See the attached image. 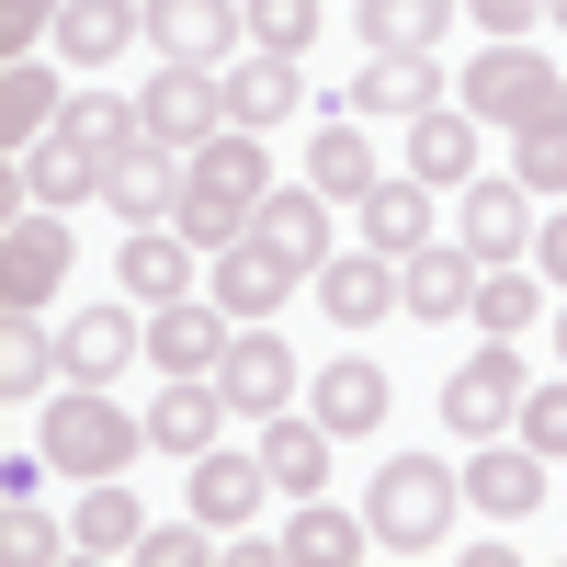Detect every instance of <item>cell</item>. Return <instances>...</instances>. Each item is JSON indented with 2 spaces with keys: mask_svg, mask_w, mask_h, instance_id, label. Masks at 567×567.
Returning <instances> with one entry per match:
<instances>
[{
  "mask_svg": "<svg viewBox=\"0 0 567 567\" xmlns=\"http://www.w3.org/2000/svg\"><path fill=\"white\" fill-rule=\"evenodd\" d=\"M261 205H272V159H261L250 125H227V136H205V148H194V171H182V216H171V227L216 261L227 239H250V227H261Z\"/></svg>",
  "mask_w": 567,
  "mask_h": 567,
  "instance_id": "1",
  "label": "cell"
},
{
  "mask_svg": "<svg viewBox=\"0 0 567 567\" xmlns=\"http://www.w3.org/2000/svg\"><path fill=\"white\" fill-rule=\"evenodd\" d=\"M454 499H465V465H432V454H386L374 465V499H363V523L386 556H432L454 534Z\"/></svg>",
  "mask_w": 567,
  "mask_h": 567,
  "instance_id": "2",
  "label": "cell"
},
{
  "mask_svg": "<svg viewBox=\"0 0 567 567\" xmlns=\"http://www.w3.org/2000/svg\"><path fill=\"white\" fill-rule=\"evenodd\" d=\"M465 114L499 125V136H534V125H567V80L534 58L523 34H488V58L465 69Z\"/></svg>",
  "mask_w": 567,
  "mask_h": 567,
  "instance_id": "3",
  "label": "cell"
},
{
  "mask_svg": "<svg viewBox=\"0 0 567 567\" xmlns=\"http://www.w3.org/2000/svg\"><path fill=\"white\" fill-rule=\"evenodd\" d=\"M136 443H148V420H125L103 386H69V398H45V465L58 477H125L136 465Z\"/></svg>",
  "mask_w": 567,
  "mask_h": 567,
  "instance_id": "4",
  "label": "cell"
},
{
  "mask_svg": "<svg viewBox=\"0 0 567 567\" xmlns=\"http://www.w3.org/2000/svg\"><path fill=\"white\" fill-rule=\"evenodd\" d=\"M523 398H534L523 352L488 341V352H465V363H454V386H443V432H454V443H499L511 420H523Z\"/></svg>",
  "mask_w": 567,
  "mask_h": 567,
  "instance_id": "5",
  "label": "cell"
},
{
  "mask_svg": "<svg viewBox=\"0 0 567 567\" xmlns=\"http://www.w3.org/2000/svg\"><path fill=\"white\" fill-rule=\"evenodd\" d=\"M216 398L239 420H284L296 409V341H284L272 318H239V341H227V363H216Z\"/></svg>",
  "mask_w": 567,
  "mask_h": 567,
  "instance_id": "6",
  "label": "cell"
},
{
  "mask_svg": "<svg viewBox=\"0 0 567 567\" xmlns=\"http://www.w3.org/2000/svg\"><path fill=\"white\" fill-rule=\"evenodd\" d=\"M386 307H409V284H398V250H329L318 261V318L329 329H374V318H386Z\"/></svg>",
  "mask_w": 567,
  "mask_h": 567,
  "instance_id": "7",
  "label": "cell"
},
{
  "mask_svg": "<svg viewBox=\"0 0 567 567\" xmlns=\"http://www.w3.org/2000/svg\"><path fill=\"white\" fill-rule=\"evenodd\" d=\"M182 171H194V148H171V136H136V148L103 171V205L125 227H171L182 216Z\"/></svg>",
  "mask_w": 567,
  "mask_h": 567,
  "instance_id": "8",
  "label": "cell"
},
{
  "mask_svg": "<svg viewBox=\"0 0 567 567\" xmlns=\"http://www.w3.org/2000/svg\"><path fill=\"white\" fill-rule=\"evenodd\" d=\"M136 352H148V307H80L58 329V374H69V386H114Z\"/></svg>",
  "mask_w": 567,
  "mask_h": 567,
  "instance_id": "9",
  "label": "cell"
},
{
  "mask_svg": "<svg viewBox=\"0 0 567 567\" xmlns=\"http://www.w3.org/2000/svg\"><path fill=\"white\" fill-rule=\"evenodd\" d=\"M545 465L556 454H534L523 432H499V443L465 454V499H477L488 523H534V511H545Z\"/></svg>",
  "mask_w": 567,
  "mask_h": 567,
  "instance_id": "10",
  "label": "cell"
},
{
  "mask_svg": "<svg viewBox=\"0 0 567 567\" xmlns=\"http://www.w3.org/2000/svg\"><path fill=\"white\" fill-rule=\"evenodd\" d=\"M136 114H148V136H171V148H205V136H227V80L171 58L148 91H136Z\"/></svg>",
  "mask_w": 567,
  "mask_h": 567,
  "instance_id": "11",
  "label": "cell"
},
{
  "mask_svg": "<svg viewBox=\"0 0 567 567\" xmlns=\"http://www.w3.org/2000/svg\"><path fill=\"white\" fill-rule=\"evenodd\" d=\"M534 182H511V171H477L465 182V250L477 261H534Z\"/></svg>",
  "mask_w": 567,
  "mask_h": 567,
  "instance_id": "12",
  "label": "cell"
},
{
  "mask_svg": "<svg viewBox=\"0 0 567 567\" xmlns=\"http://www.w3.org/2000/svg\"><path fill=\"white\" fill-rule=\"evenodd\" d=\"M227 341H239V329H227L216 296H171V307H148V363H159V374H216Z\"/></svg>",
  "mask_w": 567,
  "mask_h": 567,
  "instance_id": "13",
  "label": "cell"
},
{
  "mask_svg": "<svg viewBox=\"0 0 567 567\" xmlns=\"http://www.w3.org/2000/svg\"><path fill=\"white\" fill-rule=\"evenodd\" d=\"M69 227H58V205H45V216H12V239H0V307H45V296H58V284H69Z\"/></svg>",
  "mask_w": 567,
  "mask_h": 567,
  "instance_id": "14",
  "label": "cell"
},
{
  "mask_svg": "<svg viewBox=\"0 0 567 567\" xmlns=\"http://www.w3.org/2000/svg\"><path fill=\"white\" fill-rule=\"evenodd\" d=\"M296 284H318V272L284 261L272 239H227V250H216V307H227V318H272Z\"/></svg>",
  "mask_w": 567,
  "mask_h": 567,
  "instance_id": "15",
  "label": "cell"
},
{
  "mask_svg": "<svg viewBox=\"0 0 567 567\" xmlns=\"http://www.w3.org/2000/svg\"><path fill=\"white\" fill-rule=\"evenodd\" d=\"M386 409H398V386H386V363H374V352H329V363H318V420H329L341 443L386 432Z\"/></svg>",
  "mask_w": 567,
  "mask_h": 567,
  "instance_id": "16",
  "label": "cell"
},
{
  "mask_svg": "<svg viewBox=\"0 0 567 567\" xmlns=\"http://www.w3.org/2000/svg\"><path fill=\"white\" fill-rule=\"evenodd\" d=\"M239 34H250L239 0H148V45H159V58H182V69H216Z\"/></svg>",
  "mask_w": 567,
  "mask_h": 567,
  "instance_id": "17",
  "label": "cell"
},
{
  "mask_svg": "<svg viewBox=\"0 0 567 567\" xmlns=\"http://www.w3.org/2000/svg\"><path fill=\"white\" fill-rule=\"evenodd\" d=\"M194 239L182 227H125V250H114V272H125V307H171V296H194Z\"/></svg>",
  "mask_w": 567,
  "mask_h": 567,
  "instance_id": "18",
  "label": "cell"
},
{
  "mask_svg": "<svg viewBox=\"0 0 567 567\" xmlns=\"http://www.w3.org/2000/svg\"><path fill=\"white\" fill-rule=\"evenodd\" d=\"M148 34V0H58V58L69 69H114Z\"/></svg>",
  "mask_w": 567,
  "mask_h": 567,
  "instance_id": "19",
  "label": "cell"
},
{
  "mask_svg": "<svg viewBox=\"0 0 567 567\" xmlns=\"http://www.w3.org/2000/svg\"><path fill=\"white\" fill-rule=\"evenodd\" d=\"M227 420H239V409H227L205 374H171V386H159V409H148V443L194 465V454H216V432H227Z\"/></svg>",
  "mask_w": 567,
  "mask_h": 567,
  "instance_id": "20",
  "label": "cell"
},
{
  "mask_svg": "<svg viewBox=\"0 0 567 567\" xmlns=\"http://www.w3.org/2000/svg\"><path fill=\"white\" fill-rule=\"evenodd\" d=\"M398 284H409V318H432V329H443V318H477V250H465V239H454V250H443V239L409 250Z\"/></svg>",
  "mask_w": 567,
  "mask_h": 567,
  "instance_id": "21",
  "label": "cell"
},
{
  "mask_svg": "<svg viewBox=\"0 0 567 567\" xmlns=\"http://www.w3.org/2000/svg\"><path fill=\"white\" fill-rule=\"evenodd\" d=\"M477 136H488L477 114H443V103L409 114V171L432 182V194H465V182H477Z\"/></svg>",
  "mask_w": 567,
  "mask_h": 567,
  "instance_id": "22",
  "label": "cell"
},
{
  "mask_svg": "<svg viewBox=\"0 0 567 567\" xmlns=\"http://www.w3.org/2000/svg\"><path fill=\"white\" fill-rule=\"evenodd\" d=\"M216 80H227V125H250V136H261V125H284V114H296V91H307V80H296V58H272V45L227 58Z\"/></svg>",
  "mask_w": 567,
  "mask_h": 567,
  "instance_id": "23",
  "label": "cell"
},
{
  "mask_svg": "<svg viewBox=\"0 0 567 567\" xmlns=\"http://www.w3.org/2000/svg\"><path fill=\"white\" fill-rule=\"evenodd\" d=\"M352 216H363V239H374V250H398V261H409V250H432V182H420V171H386Z\"/></svg>",
  "mask_w": 567,
  "mask_h": 567,
  "instance_id": "24",
  "label": "cell"
},
{
  "mask_svg": "<svg viewBox=\"0 0 567 567\" xmlns=\"http://www.w3.org/2000/svg\"><path fill=\"white\" fill-rule=\"evenodd\" d=\"M12 171H23V194H34V205H58V216L103 194V159H91L80 136H34V148H23Z\"/></svg>",
  "mask_w": 567,
  "mask_h": 567,
  "instance_id": "25",
  "label": "cell"
},
{
  "mask_svg": "<svg viewBox=\"0 0 567 567\" xmlns=\"http://www.w3.org/2000/svg\"><path fill=\"white\" fill-rule=\"evenodd\" d=\"M250 239H272L284 261H329V194H318V182H272V205H261V227H250Z\"/></svg>",
  "mask_w": 567,
  "mask_h": 567,
  "instance_id": "26",
  "label": "cell"
},
{
  "mask_svg": "<svg viewBox=\"0 0 567 567\" xmlns=\"http://www.w3.org/2000/svg\"><path fill=\"white\" fill-rule=\"evenodd\" d=\"M261 488H272L261 454H194V511H205L216 534H239L250 511H261Z\"/></svg>",
  "mask_w": 567,
  "mask_h": 567,
  "instance_id": "27",
  "label": "cell"
},
{
  "mask_svg": "<svg viewBox=\"0 0 567 567\" xmlns=\"http://www.w3.org/2000/svg\"><path fill=\"white\" fill-rule=\"evenodd\" d=\"M58 114H69L58 80H45L34 58H0V136H12V159L34 148V136H58Z\"/></svg>",
  "mask_w": 567,
  "mask_h": 567,
  "instance_id": "28",
  "label": "cell"
},
{
  "mask_svg": "<svg viewBox=\"0 0 567 567\" xmlns=\"http://www.w3.org/2000/svg\"><path fill=\"white\" fill-rule=\"evenodd\" d=\"M284 556H296V567H352V556H374V523H352V511H329V499H296Z\"/></svg>",
  "mask_w": 567,
  "mask_h": 567,
  "instance_id": "29",
  "label": "cell"
},
{
  "mask_svg": "<svg viewBox=\"0 0 567 567\" xmlns=\"http://www.w3.org/2000/svg\"><path fill=\"white\" fill-rule=\"evenodd\" d=\"M329 443H341V432H329V420H296V409H284L272 432H261V465H272V488L318 499V477H329Z\"/></svg>",
  "mask_w": 567,
  "mask_h": 567,
  "instance_id": "30",
  "label": "cell"
},
{
  "mask_svg": "<svg viewBox=\"0 0 567 567\" xmlns=\"http://www.w3.org/2000/svg\"><path fill=\"white\" fill-rule=\"evenodd\" d=\"M69 534H80V556H136V545H148V511H136V488L91 477V499L69 511Z\"/></svg>",
  "mask_w": 567,
  "mask_h": 567,
  "instance_id": "31",
  "label": "cell"
},
{
  "mask_svg": "<svg viewBox=\"0 0 567 567\" xmlns=\"http://www.w3.org/2000/svg\"><path fill=\"white\" fill-rule=\"evenodd\" d=\"M534 318H545V272L534 261H488L477 272V329H488V341H523Z\"/></svg>",
  "mask_w": 567,
  "mask_h": 567,
  "instance_id": "32",
  "label": "cell"
},
{
  "mask_svg": "<svg viewBox=\"0 0 567 567\" xmlns=\"http://www.w3.org/2000/svg\"><path fill=\"white\" fill-rule=\"evenodd\" d=\"M454 23V0H363V45L374 58H432Z\"/></svg>",
  "mask_w": 567,
  "mask_h": 567,
  "instance_id": "33",
  "label": "cell"
},
{
  "mask_svg": "<svg viewBox=\"0 0 567 567\" xmlns=\"http://www.w3.org/2000/svg\"><path fill=\"white\" fill-rule=\"evenodd\" d=\"M432 103H443V69L432 58H374L352 80V114H432Z\"/></svg>",
  "mask_w": 567,
  "mask_h": 567,
  "instance_id": "34",
  "label": "cell"
},
{
  "mask_svg": "<svg viewBox=\"0 0 567 567\" xmlns=\"http://www.w3.org/2000/svg\"><path fill=\"white\" fill-rule=\"evenodd\" d=\"M307 182H318L329 205H363V194H374L386 171H374V148H363L352 125H318V148H307Z\"/></svg>",
  "mask_w": 567,
  "mask_h": 567,
  "instance_id": "35",
  "label": "cell"
},
{
  "mask_svg": "<svg viewBox=\"0 0 567 567\" xmlns=\"http://www.w3.org/2000/svg\"><path fill=\"white\" fill-rule=\"evenodd\" d=\"M45 363H58V341L34 329V307H12V329H0V398H34Z\"/></svg>",
  "mask_w": 567,
  "mask_h": 567,
  "instance_id": "36",
  "label": "cell"
},
{
  "mask_svg": "<svg viewBox=\"0 0 567 567\" xmlns=\"http://www.w3.org/2000/svg\"><path fill=\"white\" fill-rule=\"evenodd\" d=\"M239 12H250V45H272V58L318 45V0H239Z\"/></svg>",
  "mask_w": 567,
  "mask_h": 567,
  "instance_id": "37",
  "label": "cell"
},
{
  "mask_svg": "<svg viewBox=\"0 0 567 567\" xmlns=\"http://www.w3.org/2000/svg\"><path fill=\"white\" fill-rule=\"evenodd\" d=\"M511 182H534V194H567V125L511 136Z\"/></svg>",
  "mask_w": 567,
  "mask_h": 567,
  "instance_id": "38",
  "label": "cell"
},
{
  "mask_svg": "<svg viewBox=\"0 0 567 567\" xmlns=\"http://www.w3.org/2000/svg\"><path fill=\"white\" fill-rule=\"evenodd\" d=\"M216 556V523L194 511V523H148V545H136V567H205Z\"/></svg>",
  "mask_w": 567,
  "mask_h": 567,
  "instance_id": "39",
  "label": "cell"
},
{
  "mask_svg": "<svg viewBox=\"0 0 567 567\" xmlns=\"http://www.w3.org/2000/svg\"><path fill=\"white\" fill-rule=\"evenodd\" d=\"M0 545H12V567H45L58 545H80V534H58V523H34V499H12V523H0Z\"/></svg>",
  "mask_w": 567,
  "mask_h": 567,
  "instance_id": "40",
  "label": "cell"
},
{
  "mask_svg": "<svg viewBox=\"0 0 567 567\" xmlns=\"http://www.w3.org/2000/svg\"><path fill=\"white\" fill-rule=\"evenodd\" d=\"M511 432H523L534 454H567V386H534V398H523V420H511Z\"/></svg>",
  "mask_w": 567,
  "mask_h": 567,
  "instance_id": "41",
  "label": "cell"
},
{
  "mask_svg": "<svg viewBox=\"0 0 567 567\" xmlns=\"http://www.w3.org/2000/svg\"><path fill=\"white\" fill-rule=\"evenodd\" d=\"M34 34H58V0H0V58H34Z\"/></svg>",
  "mask_w": 567,
  "mask_h": 567,
  "instance_id": "42",
  "label": "cell"
},
{
  "mask_svg": "<svg viewBox=\"0 0 567 567\" xmlns=\"http://www.w3.org/2000/svg\"><path fill=\"white\" fill-rule=\"evenodd\" d=\"M465 12H477L488 34H523V23H545V0H465Z\"/></svg>",
  "mask_w": 567,
  "mask_h": 567,
  "instance_id": "43",
  "label": "cell"
},
{
  "mask_svg": "<svg viewBox=\"0 0 567 567\" xmlns=\"http://www.w3.org/2000/svg\"><path fill=\"white\" fill-rule=\"evenodd\" d=\"M534 272H545V284H567V216H545V227H534Z\"/></svg>",
  "mask_w": 567,
  "mask_h": 567,
  "instance_id": "44",
  "label": "cell"
},
{
  "mask_svg": "<svg viewBox=\"0 0 567 567\" xmlns=\"http://www.w3.org/2000/svg\"><path fill=\"white\" fill-rule=\"evenodd\" d=\"M545 23H567V0H545Z\"/></svg>",
  "mask_w": 567,
  "mask_h": 567,
  "instance_id": "45",
  "label": "cell"
},
{
  "mask_svg": "<svg viewBox=\"0 0 567 567\" xmlns=\"http://www.w3.org/2000/svg\"><path fill=\"white\" fill-rule=\"evenodd\" d=\"M556 352H567V318H556Z\"/></svg>",
  "mask_w": 567,
  "mask_h": 567,
  "instance_id": "46",
  "label": "cell"
}]
</instances>
